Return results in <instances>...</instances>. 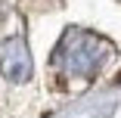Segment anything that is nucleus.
Instances as JSON below:
<instances>
[{"instance_id": "f257e3e1", "label": "nucleus", "mask_w": 121, "mask_h": 118, "mask_svg": "<svg viewBox=\"0 0 121 118\" xmlns=\"http://www.w3.org/2000/svg\"><path fill=\"white\" fill-rule=\"evenodd\" d=\"M109 56H112L109 40L96 37L90 31H81V28H71V31H65V37L56 47L53 65L59 68L65 78L90 81V78L99 75V68L109 62Z\"/></svg>"}, {"instance_id": "f03ea898", "label": "nucleus", "mask_w": 121, "mask_h": 118, "mask_svg": "<svg viewBox=\"0 0 121 118\" xmlns=\"http://www.w3.org/2000/svg\"><path fill=\"white\" fill-rule=\"evenodd\" d=\"M0 72L9 81H28L31 78V53L22 37H6L0 44Z\"/></svg>"}, {"instance_id": "7ed1b4c3", "label": "nucleus", "mask_w": 121, "mask_h": 118, "mask_svg": "<svg viewBox=\"0 0 121 118\" xmlns=\"http://www.w3.org/2000/svg\"><path fill=\"white\" fill-rule=\"evenodd\" d=\"M115 81H118V84H121V72H118V78H115Z\"/></svg>"}]
</instances>
